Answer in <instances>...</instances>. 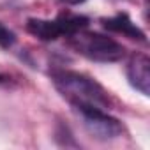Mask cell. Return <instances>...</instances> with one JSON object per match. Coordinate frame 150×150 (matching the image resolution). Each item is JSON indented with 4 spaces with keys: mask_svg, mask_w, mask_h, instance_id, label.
<instances>
[{
    "mask_svg": "<svg viewBox=\"0 0 150 150\" xmlns=\"http://www.w3.org/2000/svg\"><path fill=\"white\" fill-rule=\"evenodd\" d=\"M51 80L55 88L74 108H97L106 111L111 108V97L108 90L83 72L58 69L51 72Z\"/></svg>",
    "mask_w": 150,
    "mask_h": 150,
    "instance_id": "1",
    "label": "cell"
},
{
    "mask_svg": "<svg viewBox=\"0 0 150 150\" xmlns=\"http://www.w3.org/2000/svg\"><path fill=\"white\" fill-rule=\"evenodd\" d=\"M69 44L80 55L96 62H117L125 55V48L120 42L96 32H74L69 35Z\"/></svg>",
    "mask_w": 150,
    "mask_h": 150,
    "instance_id": "2",
    "label": "cell"
},
{
    "mask_svg": "<svg viewBox=\"0 0 150 150\" xmlns=\"http://www.w3.org/2000/svg\"><path fill=\"white\" fill-rule=\"evenodd\" d=\"M88 25V18L81 14L62 13L55 20H39L30 18L27 21V30L41 41H55L62 35L69 37L74 32L85 30Z\"/></svg>",
    "mask_w": 150,
    "mask_h": 150,
    "instance_id": "3",
    "label": "cell"
},
{
    "mask_svg": "<svg viewBox=\"0 0 150 150\" xmlns=\"http://www.w3.org/2000/svg\"><path fill=\"white\" fill-rule=\"evenodd\" d=\"M76 110L81 115V120L92 136L99 139H113L122 136L124 132L122 124L115 117H111L106 110H97V108H76Z\"/></svg>",
    "mask_w": 150,
    "mask_h": 150,
    "instance_id": "4",
    "label": "cell"
},
{
    "mask_svg": "<svg viewBox=\"0 0 150 150\" xmlns=\"http://www.w3.org/2000/svg\"><path fill=\"white\" fill-rule=\"evenodd\" d=\"M127 78L138 92L150 96V58L146 55L136 53L131 57L127 64Z\"/></svg>",
    "mask_w": 150,
    "mask_h": 150,
    "instance_id": "5",
    "label": "cell"
},
{
    "mask_svg": "<svg viewBox=\"0 0 150 150\" xmlns=\"http://www.w3.org/2000/svg\"><path fill=\"white\" fill-rule=\"evenodd\" d=\"M101 21H103V27L106 30H111V32L127 35L129 39H136V41H141V42L145 41V34L136 27V23L125 13H118V14H115L111 18H104Z\"/></svg>",
    "mask_w": 150,
    "mask_h": 150,
    "instance_id": "6",
    "label": "cell"
},
{
    "mask_svg": "<svg viewBox=\"0 0 150 150\" xmlns=\"http://www.w3.org/2000/svg\"><path fill=\"white\" fill-rule=\"evenodd\" d=\"M14 41H16L14 34H13L6 25L0 23V46H2V48H11V46L14 44Z\"/></svg>",
    "mask_w": 150,
    "mask_h": 150,
    "instance_id": "7",
    "label": "cell"
},
{
    "mask_svg": "<svg viewBox=\"0 0 150 150\" xmlns=\"http://www.w3.org/2000/svg\"><path fill=\"white\" fill-rule=\"evenodd\" d=\"M60 2H64L67 6H78V4H83L85 0H60Z\"/></svg>",
    "mask_w": 150,
    "mask_h": 150,
    "instance_id": "8",
    "label": "cell"
},
{
    "mask_svg": "<svg viewBox=\"0 0 150 150\" xmlns=\"http://www.w3.org/2000/svg\"><path fill=\"white\" fill-rule=\"evenodd\" d=\"M6 80H7V78H6V76H4V74H0V83H4V81H6Z\"/></svg>",
    "mask_w": 150,
    "mask_h": 150,
    "instance_id": "9",
    "label": "cell"
}]
</instances>
